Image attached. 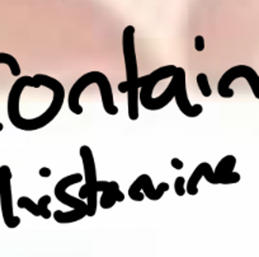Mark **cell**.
<instances>
[{
	"label": "cell",
	"instance_id": "ba28073f",
	"mask_svg": "<svg viewBox=\"0 0 259 257\" xmlns=\"http://www.w3.org/2000/svg\"><path fill=\"white\" fill-rule=\"evenodd\" d=\"M177 68L178 66L176 65L161 66V68L156 69L155 71L150 73L149 76L141 77L140 82H139V84H140L139 99H140V103L143 104V107H145L146 103L153 98V91L156 84L160 81H164V79L171 78L176 74Z\"/></svg>",
	"mask_w": 259,
	"mask_h": 257
},
{
	"label": "cell",
	"instance_id": "ffe728a7",
	"mask_svg": "<svg viewBox=\"0 0 259 257\" xmlns=\"http://www.w3.org/2000/svg\"><path fill=\"white\" fill-rule=\"evenodd\" d=\"M39 176L41 177H45V178H47V177L51 176V169L47 168V167H42L41 169H39Z\"/></svg>",
	"mask_w": 259,
	"mask_h": 257
},
{
	"label": "cell",
	"instance_id": "8fae6325",
	"mask_svg": "<svg viewBox=\"0 0 259 257\" xmlns=\"http://www.w3.org/2000/svg\"><path fill=\"white\" fill-rule=\"evenodd\" d=\"M236 164V158L234 156H226L219 162L216 168L213 169L215 176L218 177L219 183L221 185H230L238 183L240 181V174L234 172Z\"/></svg>",
	"mask_w": 259,
	"mask_h": 257
},
{
	"label": "cell",
	"instance_id": "5bb4252c",
	"mask_svg": "<svg viewBox=\"0 0 259 257\" xmlns=\"http://www.w3.org/2000/svg\"><path fill=\"white\" fill-rule=\"evenodd\" d=\"M17 204H18L19 208L26 209V210L29 211L33 216H41V211H39L38 204L33 203V201H32L29 198H27V196H22V198H19L18 203Z\"/></svg>",
	"mask_w": 259,
	"mask_h": 257
},
{
	"label": "cell",
	"instance_id": "e0dca14e",
	"mask_svg": "<svg viewBox=\"0 0 259 257\" xmlns=\"http://www.w3.org/2000/svg\"><path fill=\"white\" fill-rule=\"evenodd\" d=\"M184 182H186V179H184V177H177L176 178V182H174V191H176V194L178 196H183L184 194H187L186 191V186H184Z\"/></svg>",
	"mask_w": 259,
	"mask_h": 257
},
{
	"label": "cell",
	"instance_id": "277c9868",
	"mask_svg": "<svg viewBox=\"0 0 259 257\" xmlns=\"http://www.w3.org/2000/svg\"><path fill=\"white\" fill-rule=\"evenodd\" d=\"M238 78L246 79L253 94L255 96V98L259 99V76L253 68L248 65L233 66L226 73H224V76L221 77L218 84V92L220 97H223V98H233L234 91L230 88V84Z\"/></svg>",
	"mask_w": 259,
	"mask_h": 257
},
{
	"label": "cell",
	"instance_id": "4fadbf2b",
	"mask_svg": "<svg viewBox=\"0 0 259 257\" xmlns=\"http://www.w3.org/2000/svg\"><path fill=\"white\" fill-rule=\"evenodd\" d=\"M0 64H4V65L8 66L11 69V73L14 77L21 76V65L18 64L17 59L14 56H12L11 54H7V52H0ZM4 129V125L0 122V131Z\"/></svg>",
	"mask_w": 259,
	"mask_h": 257
},
{
	"label": "cell",
	"instance_id": "5b68a950",
	"mask_svg": "<svg viewBox=\"0 0 259 257\" xmlns=\"http://www.w3.org/2000/svg\"><path fill=\"white\" fill-rule=\"evenodd\" d=\"M12 174L8 166L0 167V208L4 223L8 228L14 229L21 224V218L13 214V198H12Z\"/></svg>",
	"mask_w": 259,
	"mask_h": 257
},
{
	"label": "cell",
	"instance_id": "30bf717a",
	"mask_svg": "<svg viewBox=\"0 0 259 257\" xmlns=\"http://www.w3.org/2000/svg\"><path fill=\"white\" fill-rule=\"evenodd\" d=\"M97 191L102 192L99 204L103 209H111L116 203L124 201V195L116 181H97Z\"/></svg>",
	"mask_w": 259,
	"mask_h": 257
},
{
	"label": "cell",
	"instance_id": "52a82bcc",
	"mask_svg": "<svg viewBox=\"0 0 259 257\" xmlns=\"http://www.w3.org/2000/svg\"><path fill=\"white\" fill-rule=\"evenodd\" d=\"M169 183L166 182H161L159 186L154 187L153 179L149 174H141L136 178L128 189V196L133 201H144V196L151 201H158L163 198V195L166 191H169Z\"/></svg>",
	"mask_w": 259,
	"mask_h": 257
},
{
	"label": "cell",
	"instance_id": "7a4b0ae2",
	"mask_svg": "<svg viewBox=\"0 0 259 257\" xmlns=\"http://www.w3.org/2000/svg\"><path fill=\"white\" fill-rule=\"evenodd\" d=\"M92 83L97 84L99 87V92H101L102 97V104H103V109L108 115H114L118 114V107L114 104L113 102V93H112V87L109 83L108 78L104 76L101 71H89V73L81 76L75 83L71 87L70 92H69V108L73 112L74 115H81L83 114V107H81L80 99L81 93L84 92V89L88 88Z\"/></svg>",
	"mask_w": 259,
	"mask_h": 257
},
{
	"label": "cell",
	"instance_id": "6da1fadb",
	"mask_svg": "<svg viewBox=\"0 0 259 257\" xmlns=\"http://www.w3.org/2000/svg\"><path fill=\"white\" fill-rule=\"evenodd\" d=\"M122 52L126 66V82L118 84V91L128 96V119L136 121L139 119V89L140 77L135 51V27L127 26L122 33Z\"/></svg>",
	"mask_w": 259,
	"mask_h": 257
},
{
	"label": "cell",
	"instance_id": "3957f363",
	"mask_svg": "<svg viewBox=\"0 0 259 257\" xmlns=\"http://www.w3.org/2000/svg\"><path fill=\"white\" fill-rule=\"evenodd\" d=\"M80 157L83 161L84 167V177H85V185L81 186L79 190V198L87 199V216H94L97 213V169L94 156L92 149L88 145L80 146Z\"/></svg>",
	"mask_w": 259,
	"mask_h": 257
},
{
	"label": "cell",
	"instance_id": "d6986e66",
	"mask_svg": "<svg viewBox=\"0 0 259 257\" xmlns=\"http://www.w3.org/2000/svg\"><path fill=\"white\" fill-rule=\"evenodd\" d=\"M170 164L174 169H177V171H179V169H183V167H184L183 161H181V159H178V158L171 159Z\"/></svg>",
	"mask_w": 259,
	"mask_h": 257
},
{
	"label": "cell",
	"instance_id": "8992f818",
	"mask_svg": "<svg viewBox=\"0 0 259 257\" xmlns=\"http://www.w3.org/2000/svg\"><path fill=\"white\" fill-rule=\"evenodd\" d=\"M80 181H83V176L80 173H73L70 176H66L64 178L60 179L56 183L54 190L55 198L60 201L61 204L66 206H70L75 214L78 215L79 221H81L83 218L87 216V211H88V208H87V203L83 201V199L80 198H74V196L69 195L66 192V189L71 185L79 183Z\"/></svg>",
	"mask_w": 259,
	"mask_h": 257
},
{
	"label": "cell",
	"instance_id": "9a60e30c",
	"mask_svg": "<svg viewBox=\"0 0 259 257\" xmlns=\"http://www.w3.org/2000/svg\"><path fill=\"white\" fill-rule=\"evenodd\" d=\"M196 79H197V86H198V88H200L202 96L203 97H210L211 94H212V89H211L210 83H208L207 74L200 73Z\"/></svg>",
	"mask_w": 259,
	"mask_h": 257
},
{
	"label": "cell",
	"instance_id": "9c48e42d",
	"mask_svg": "<svg viewBox=\"0 0 259 257\" xmlns=\"http://www.w3.org/2000/svg\"><path fill=\"white\" fill-rule=\"evenodd\" d=\"M174 99L178 106L179 111L187 117H197L202 114L203 107L201 104H191L188 99V94H187V84H186V70L183 68H179V77H178V84H177L176 94H174Z\"/></svg>",
	"mask_w": 259,
	"mask_h": 257
},
{
	"label": "cell",
	"instance_id": "2e32d148",
	"mask_svg": "<svg viewBox=\"0 0 259 257\" xmlns=\"http://www.w3.org/2000/svg\"><path fill=\"white\" fill-rule=\"evenodd\" d=\"M37 204H38V208H39V211H41L42 218L44 219L51 218V211L49 210V205L51 204V196L50 195L41 196Z\"/></svg>",
	"mask_w": 259,
	"mask_h": 257
},
{
	"label": "cell",
	"instance_id": "ac0fdd59",
	"mask_svg": "<svg viewBox=\"0 0 259 257\" xmlns=\"http://www.w3.org/2000/svg\"><path fill=\"white\" fill-rule=\"evenodd\" d=\"M194 49L197 50L198 52L205 50V39H203V36H196V39H194Z\"/></svg>",
	"mask_w": 259,
	"mask_h": 257
},
{
	"label": "cell",
	"instance_id": "7c38bea8",
	"mask_svg": "<svg viewBox=\"0 0 259 257\" xmlns=\"http://www.w3.org/2000/svg\"><path fill=\"white\" fill-rule=\"evenodd\" d=\"M178 77H179V68H177L176 74L171 77V81L169 83V86L166 87L165 91L160 94L156 98H151L150 101L146 103V106L144 108L149 109V111H159V109L164 108L166 104L170 103L174 99V94H176L177 84H178Z\"/></svg>",
	"mask_w": 259,
	"mask_h": 257
}]
</instances>
